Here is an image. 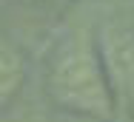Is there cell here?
Here are the masks:
<instances>
[{"label": "cell", "instance_id": "obj_1", "mask_svg": "<svg viewBox=\"0 0 134 122\" xmlns=\"http://www.w3.org/2000/svg\"><path fill=\"white\" fill-rule=\"evenodd\" d=\"M46 88L52 99L66 111L86 117L111 114V91L100 65V51L80 28L69 31L54 46L46 65Z\"/></svg>", "mask_w": 134, "mask_h": 122}, {"label": "cell", "instance_id": "obj_2", "mask_svg": "<svg viewBox=\"0 0 134 122\" xmlns=\"http://www.w3.org/2000/svg\"><path fill=\"white\" fill-rule=\"evenodd\" d=\"M103 48H106V63L111 68V80L117 82L123 97L134 102V34L108 28L103 37Z\"/></svg>", "mask_w": 134, "mask_h": 122}, {"label": "cell", "instance_id": "obj_3", "mask_svg": "<svg viewBox=\"0 0 134 122\" xmlns=\"http://www.w3.org/2000/svg\"><path fill=\"white\" fill-rule=\"evenodd\" d=\"M23 82V57L6 40H0V102L14 97Z\"/></svg>", "mask_w": 134, "mask_h": 122}, {"label": "cell", "instance_id": "obj_4", "mask_svg": "<svg viewBox=\"0 0 134 122\" xmlns=\"http://www.w3.org/2000/svg\"><path fill=\"white\" fill-rule=\"evenodd\" d=\"M123 122H134V119H123Z\"/></svg>", "mask_w": 134, "mask_h": 122}]
</instances>
